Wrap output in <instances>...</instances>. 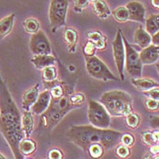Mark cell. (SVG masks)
<instances>
[{
	"label": "cell",
	"instance_id": "5",
	"mask_svg": "<svg viewBox=\"0 0 159 159\" xmlns=\"http://www.w3.org/2000/svg\"><path fill=\"white\" fill-rule=\"evenodd\" d=\"M85 57L86 60V68L88 75L96 79L102 81H119L120 79L117 78L114 74L110 71L107 66L99 59L96 56Z\"/></svg>",
	"mask_w": 159,
	"mask_h": 159
},
{
	"label": "cell",
	"instance_id": "7",
	"mask_svg": "<svg viewBox=\"0 0 159 159\" xmlns=\"http://www.w3.org/2000/svg\"><path fill=\"white\" fill-rule=\"evenodd\" d=\"M123 41L125 48V68L127 73L133 78H138L142 76L143 63L141 61L139 53L135 50L132 45L123 36Z\"/></svg>",
	"mask_w": 159,
	"mask_h": 159
},
{
	"label": "cell",
	"instance_id": "8",
	"mask_svg": "<svg viewBox=\"0 0 159 159\" xmlns=\"http://www.w3.org/2000/svg\"><path fill=\"white\" fill-rule=\"evenodd\" d=\"M68 0H51L49 7V20L52 33L66 25Z\"/></svg>",
	"mask_w": 159,
	"mask_h": 159
},
{
	"label": "cell",
	"instance_id": "42",
	"mask_svg": "<svg viewBox=\"0 0 159 159\" xmlns=\"http://www.w3.org/2000/svg\"><path fill=\"white\" fill-rule=\"evenodd\" d=\"M150 152L154 155H157L159 154V146L158 145H153L151 146V148H150Z\"/></svg>",
	"mask_w": 159,
	"mask_h": 159
},
{
	"label": "cell",
	"instance_id": "33",
	"mask_svg": "<svg viewBox=\"0 0 159 159\" xmlns=\"http://www.w3.org/2000/svg\"><path fill=\"white\" fill-rule=\"evenodd\" d=\"M142 139H143L144 143L147 144V146H153L157 143V141L156 140V138L154 136V133L149 132V131L144 132L142 134Z\"/></svg>",
	"mask_w": 159,
	"mask_h": 159
},
{
	"label": "cell",
	"instance_id": "43",
	"mask_svg": "<svg viewBox=\"0 0 159 159\" xmlns=\"http://www.w3.org/2000/svg\"><path fill=\"white\" fill-rule=\"evenodd\" d=\"M152 5L156 8H159V0H152Z\"/></svg>",
	"mask_w": 159,
	"mask_h": 159
},
{
	"label": "cell",
	"instance_id": "1",
	"mask_svg": "<svg viewBox=\"0 0 159 159\" xmlns=\"http://www.w3.org/2000/svg\"><path fill=\"white\" fill-rule=\"evenodd\" d=\"M0 129L12 150L15 158H23L19 143L24 138L21 116L12 97L0 76Z\"/></svg>",
	"mask_w": 159,
	"mask_h": 159
},
{
	"label": "cell",
	"instance_id": "38",
	"mask_svg": "<svg viewBox=\"0 0 159 159\" xmlns=\"http://www.w3.org/2000/svg\"><path fill=\"white\" fill-rule=\"evenodd\" d=\"M143 93L147 98H152V99L159 101V88H157V87L152 88V89L147 90V91H144Z\"/></svg>",
	"mask_w": 159,
	"mask_h": 159
},
{
	"label": "cell",
	"instance_id": "10",
	"mask_svg": "<svg viewBox=\"0 0 159 159\" xmlns=\"http://www.w3.org/2000/svg\"><path fill=\"white\" fill-rule=\"evenodd\" d=\"M29 48L33 55H51L52 53L48 38L41 30L32 35L29 42Z\"/></svg>",
	"mask_w": 159,
	"mask_h": 159
},
{
	"label": "cell",
	"instance_id": "25",
	"mask_svg": "<svg viewBox=\"0 0 159 159\" xmlns=\"http://www.w3.org/2000/svg\"><path fill=\"white\" fill-rule=\"evenodd\" d=\"M42 79L44 83L54 82L57 78V70L55 66H50L42 70Z\"/></svg>",
	"mask_w": 159,
	"mask_h": 159
},
{
	"label": "cell",
	"instance_id": "30",
	"mask_svg": "<svg viewBox=\"0 0 159 159\" xmlns=\"http://www.w3.org/2000/svg\"><path fill=\"white\" fill-rule=\"evenodd\" d=\"M49 91H50V94H51L52 98H59L64 95V88H63V86H61V84L57 83V81H55L53 83V85L50 86Z\"/></svg>",
	"mask_w": 159,
	"mask_h": 159
},
{
	"label": "cell",
	"instance_id": "22",
	"mask_svg": "<svg viewBox=\"0 0 159 159\" xmlns=\"http://www.w3.org/2000/svg\"><path fill=\"white\" fill-rule=\"evenodd\" d=\"M94 10L100 18H107L110 16L111 11L107 5V3L103 0H96L94 1Z\"/></svg>",
	"mask_w": 159,
	"mask_h": 159
},
{
	"label": "cell",
	"instance_id": "45",
	"mask_svg": "<svg viewBox=\"0 0 159 159\" xmlns=\"http://www.w3.org/2000/svg\"><path fill=\"white\" fill-rule=\"evenodd\" d=\"M4 158H5V157H4L3 155H1V154H0V159H4Z\"/></svg>",
	"mask_w": 159,
	"mask_h": 159
},
{
	"label": "cell",
	"instance_id": "24",
	"mask_svg": "<svg viewBox=\"0 0 159 159\" xmlns=\"http://www.w3.org/2000/svg\"><path fill=\"white\" fill-rule=\"evenodd\" d=\"M35 150H36V143L28 137H26L25 139L23 138L19 143V151L21 155H25V156L31 155Z\"/></svg>",
	"mask_w": 159,
	"mask_h": 159
},
{
	"label": "cell",
	"instance_id": "20",
	"mask_svg": "<svg viewBox=\"0 0 159 159\" xmlns=\"http://www.w3.org/2000/svg\"><path fill=\"white\" fill-rule=\"evenodd\" d=\"M87 38L89 41H91L95 45L97 49L104 50L107 48V38L98 31L88 32L87 33Z\"/></svg>",
	"mask_w": 159,
	"mask_h": 159
},
{
	"label": "cell",
	"instance_id": "21",
	"mask_svg": "<svg viewBox=\"0 0 159 159\" xmlns=\"http://www.w3.org/2000/svg\"><path fill=\"white\" fill-rule=\"evenodd\" d=\"M14 18L15 15L12 14L0 20V38H4L11 32L14 25Z\"/></svg>",
	"mask_w": 159,
	"mask_h": 159
},
{
	"label": "cell",
	"instance_id": "36",
	"mask_svg": "<svg viewBox=\"0 0 159 159\" xmlns=\"http://www.w3.org/2000/svg\"><path fill=\"white\" fill-rule=\"evenodd\" d=\"M90 0H75L74 2V7L76 12L80 13L83 11L85 8L87 7Z\"/></svg>",
	"mask_w": 159,
	"mask_h": 159
},
{
	"label": "cell",
	"instance_id": "12",
	"mask_svg": "<svg viewBox=\"0 0 159 159\" xmlns=\"http://www.w3.org/2000/svg\"><path fill=\"white\" fill-rule=\"evenodd\" d=\"M51 99H52V97H51L49 89H47L44 92L40 93L37 97V101L31 107L32 113L36 115H42L48 108Z\"/></svg>",
	"mask_w": 159,
	"mask_h": 159
},
{
	"label": "cell",
	"instance_id": "19",
	"mask_svg": "<svg viewBox=\"0 0 159 159\" xmlns=\"http://www.w3.org/2000/svg\"><path fill=\"white\" fill-rule=\"evenodd\" d=\"M64 40L70 53H75L77 45V33L73 28H66L64 31Z\"/></svg>",
	"mask_w": 159,
	"mask_h": 159
},
{
	"label": "cell",
	"instance_id": "6",
	"mask_svg": "<svg viewBox=\"0 0 159 159\" xmlns=\"http://www.w3.org/2000/svg\"><path fill=\"white\" fill-rule=\"evenodd\" d=\"M88 120L92 125L99 128H109L111 124V117L109 113L103 106L96 100L90 99L88 101L87 110Z\"/></svg>",
	"mask_w": 159,
	"mask_h": 159
},
{
	"label": "cell",
	"instance_id": "4",
	"mask_svg": "<svg viewBox=\"0 0 159 159\" xmlns=\"http://www.w3.org/2000/svg\"><path fill=\"white\" fill-rule=\"evenodd\" d=\"M69 97L63 95L59 98H52L48 108L41 115V122L46 128H52L73 108Z\"/></svg>",
	"mask_w": 159,
	"mask_h": 159
},
{
	"label": "cell",
	"instance_id": "47",
	"mask_svg": "<svg viewBox=\"0 0 159 159\" xmlns=\"http://www.w3.org/2000/svg\"><path fill=\"white\" fill-rule=\"evenodd\" d=\"M90 1H96V0H90Z\"/></svg>",
	"mask_w": 159,
	"mask_h": 159
},
{
	"label": "cell",
	"instance_id": "39",
	"mask_svg": "<svg viewBox=\"0 0 159 159\" xmlns=\"http://www.w3.org/2000/svg\"><path fill=\"white\" fill-rule=\"evenodd\" d=\"M149 124H150V127L155 129V130H158L159 131V116H149Z\"/></svg>",
	"mask_w": 159,
	"mask_h": 159
},
{
	"label": "cell",
	"instance_id": "31",
	"mask_svg": "<svg viewBox=\"0 0 159 159\" xmlns=\"http://www.w3.org/2000/svg\"><path fill=\"white\" fill-rule=\"evenodd\" d=\"M69 97V101L71 103V105L73 107H77L80 106L84 103L85 101V96L81 93H75V94H72Z\"/></svg>",
	"mask_w": 159,
	"mask_h": 159
},
{
	"label": "cell",
	"instance_id": "18",
	"mask_svg": "<svg viewBox=\"0 0 159 159\" xmlns=\"http://www.w3.org/2000/svg\"><path fill=\"white\" fill-rule=\"evenodd\" d=\"M21 125L25 135L29 138L34 130V118H33L32 112L25 110L24 114L21 117Z\"/></svg>",
	"mask_w": 159,
	"mask_h": 159
},
{
	"label": "cell",
	"instance_id": "35",
	"mask_svg": "<svg viewBox=\"0 0 159 159\" xmlns=\"http://www.w3.org/2000/svg\"><path fill=\"white\" fill-rule=\"evenodd\" d=\"M96 47L95 45L91 42V41H87L85 46V48H83V53H84V56L86 57H91V56H95L96 54Z\"/></svg>",
	"mask_w": 159,
	"mask_h": 159
},
{
	"label": "cell",
	"instance_id": "14",
	"mask_svg": "<svg viewBox=\"0 0 159 159\" xmlns=\"http://www.w3.org/2000/svg\"><path fill=\"white\" fill-rule=\"evenodd\" d=\"M38 87H39V84H37L24 93L22 98V107L24 108V110L30 111L32 106L37 101V97L39 95Z\"/></svg>",
	"mask_w": 159,
	"mask_h": 159
},
{
	"label": "cell",
	"instance_id": "27",
	"mask_svg": "<svg viewBox=\"0 0 159 159\" xmlns=\"http://www.w3.org/2000/svg\"><path fill=\"white\" fill-rule=\"evenodd\" d=\"M86 151L88 152L91 157L100 158L105 152V148L101 144H92L88 147Z\"/></svg>",
	"mask_w": 159,
	"mask_h": 159
},
{
	"label": "cell",
	"instance_id": "34",
	"mask_svg": "<svg viewBox=\"0 0 159 159\" xmlns=\"http://www.w3.org/2000/svg\"><path fill=\"white\" fill-rule=\"evenodd\" d=\"M120 143L126 147H131L135 143V137L131 134H122L120 138Z\"/></svg>",
	"mask_w": 159,
	"mask_h": 159
},
{
	"label": "cell",
	"instance_id": "9",
	"mask_svg": "<svg viewBox=\"0 0 159 159\" xmlns=\"http://www.w3.org/2000/svg\"><path fill=\"white\" fill-rule=\"evenodd\" d=\"M112 48H113V56L115 63L117 68L118 74L120 75V80H125V75H124V69H125V44L123 41V34L121 29L117 30V33L116 37L112 43Z\"/></svg>",
	"mask_w": 159,
	"mask_h": 159
},
{
	"label": "cell",
	"instance_id": "44",
	"mask_svg": "<svg viewBox=\"0 0 159 159\" xmlns=\"http://www.w3.org/2000/svg\"><path fill=\"white\" fill-rule=\"evenodd\" d=\"M156 67H157V74H158V75H159V62L158 63H157Z\"/></svg>",
	"mask_w": 159,
	"mask_h": 159
},
{
	"label": "cell",
	"instance_id": "17",
	"mask_svg": "<svg viewBox=\"0 0 159 159\" xmlns=\"http://www.w3.org/2000/svg\"><path fill=\"white\" fill-rule=\"evenodd\" d=\"M131 83L135 88H137L138 90H140L142 92L150 90V89L155 88V87H159V84L157 82H156L155 80L150 79V78H143L142 76L138 77V78H133L132 77Z\"/></svg>",
	"mask_w": 159,
	"mask_h": 159
},
{
	"label": "cell",
	"instance_id": "32",
	"mask_svg": "<svg viewBox=\"0 0 159 159\" xmlns=\"http://www.w3.org/2000/svg\"><path fill=\"white\" fill-rule=\"evenodd\" d=\"M116 154L121 157V158H125L130 155V148L129 147H126L125 145H117L116 148Z\"/></svg>",
	"mask_w": 159,
	"mask_h": 159
},
{
	"label": "cell",
	"instance_id": "13",
	"mask_svg": "<svg viewBox=\"0 0 159 159\" xmlns=\"http://www.w3.org/2000/svg\"><path fill=\"white\" fill-rule=\"evenodd\" d=\"M141 61L143 65H152L157 63L159 59V54L157 53V47L151 44L148 47L143 48L139 53Z\"/></svg>",
	"mask_w": 159,
	"mask_h": 159
},
{
	"label": "cell",
	"instance_id": "37",
	"mask_svg": "<svg viewBox=\"0 0 159 159\" xmlns=\"http://www.w3.org/2000/svg\"><path fill=\"white\" fill-rule=\"evenodd\" d=\"M146 107L148 110L157 111L159 109V101L152 99V98H147L146 100Z\"/></svg>",
	"mask_w": 159,
	"mask_h": 159
},
{
	"label": "cell",
	"instance_id": "26",
	"mask_svg": "<svg viewBox=\"0 0 159 159\" xmlns=\"http://www.w3.org/2000/svg\"><path fill=\"white\" fill-rule=\"evenodd\" d=\"M24 28L26 33L35 34L40 30V25L36 18H27L24 21Z\"/></svg>",
	"mask_w": 159,
	"mask_h": 159
},
{
	"label": "cell",
	"instance_id": "29",
	"mask_svg": "<svg viewBox=\"0 0 159 159\" xmlns=\"http://www.w3.org/2000/svg\"><path fill=\"white\" fill-rule=\"evenodd\" d=\"M125 117V123L127 127L131 128V129H135L136 128L139 124H140V116L139 115L135 114L134 112H131L130 114H128Z\"/></svg>",
	"mask_w": 159,
	"mask_h": 159
},
{
	"label": "cell",
	"instance_id": "2",
	"mask_svg": "<svg viewBox=\"0 0 159 159\" xmlns=\"http://www.w3.org/2000/svg\"><path fill=\"white\" fill-rule=\"evenodd\" d=\"M123 133L109 128H99L92 125H71L66 136L69 142L86 151L92 144H101L105 150H110L120 143Z\"/></svg>",
	"mask_w": 159,
	"mask_h": 159
},
{
	"label": "cell",
	"instance_id": "23",
	"mask_svg": "<svg viewBox=\"0 0 159 159\" xmlns=\"http://www.w3.org/2000/svg\"><path fill=\"white\" fill-rule=\"evenodd\" d=\"M145 23H146V30L151 36H153L154 34L159 31V14L150 16L145 21Z\"/></svg>",
	"mask_w": 159,
	"mask_h": 159
},
{
	"label": "cell",
	"instance_id": "41",
	"mask_svg": "<svg viewBox=\"0 0 159 159\" xmlns=\"http://www.w3.org/2000/svg\"><path fill=\"white\" fill-rule=\"evenodd\" d=\"M152 44L159 48V31L152 36Z\"/></svg>",
	"mask_w": 159,
	"mask_h": 159
},
{
	"label": "cell",
	"instance_id": "46",
	"mask_svg": "<svg viewBox=\"0 0 159 159\" xmlns=\"http://www.w3.org/2000/svg\"><path fill=\"white\" fill-rule=\"evenodd\" d=\"M157 53L159 54V48H158V47H157Z\"/></svg>",
	"mask_w": 159,
	"mask_h": 159
},
{
	"label": "cell",
	"instance_id": "28",
	"mask_svg": "<svg viewBox=\"0 0 159 159\" xmlns=\"http://www.w3.org/2000/svg\"><path fill=\"white\" fill-rule=\"evenodd\" d=\"M113 16H114L115 19L116 21H118V22H125L129 18L128 10H127L126 7H117L116 10H114Z\"/></svg>",
	"mask_w": 159,
	"mask_h": 159
},
{
	"label": "cell",
	"instance_id": "40",
	"mask_svg": "<svg viewBox=\"0 0 159 159\" xmlns=\"http://www.w3.org/2000/svg\"><path fill=\"white\" fill-rule=\"evenodd\" d=\"M48 158L50 159H61L63 158V153L59 149H52L48 153Z\"/></svg>",
	"mask_w": 159,
	"mask_h": 159
},
{
	"label": "cell",
	"instance_id": "16",
	"mask_svg": "<svg viewBox=\"0 0 159 159\" xmlns=\"http://www.w3.org/2000/svg\"><path fill=\"white\" fill-rule=\"evenodd\" d=\"M134 41L140 48H145L152 44V36L141 25L137 27L134 35Z\"/></svg>",
	"mask_w": 159,
	"mask_h": 159
},
{
	"label": "cell",
	"instance_id": "15",
	"mask_svg": "<svg viewBox=\"0 0 159 159\" xmlns=\"http://www.w3.org/2000/svg\"><path fill=\"white\" fill-rule=\"evenodd\" d=\"M31 62L39 70H43L48 66L57 64L56 58L51 55H34L31 58Z\"/></svg>",
	"mask_w": 159,
	"mask_h": 159
},
{
	"label": "cell",
	"instance_id": "11",
	"mask_svg": "<svg viewBox=\"0 0 159 159\" xmlns=\"http://www.w3.org/2000/svg\"><path fill=\"white\" fill-rule=\"evenodd\" d=\"M126 8L128 10L129 18L128 20H132L139 23H145L146 21V8L140 2L132 1L126 5Z\"/></svg>",
	"mask_w": 159,
	"mask_h": 159
},
{
	"label": "cell",
	"instance_id": "3",
	"mask_svg": "<svg viewBox=\"0 0 159 159\" xmlns=\"http://www.w3.org/2000/svg\"><path fill=\"white\" fill-rule=\"evenodd\" d=\"M100 103L112 116H126L133 112V98L123 90L106 92L100 98Z\"/></svg>",
	"mask_w": 159,
	"mask_h": 159
}]
</instances>
